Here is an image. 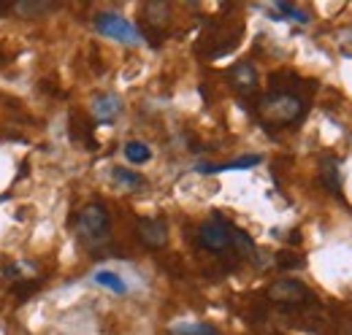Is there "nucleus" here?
I'll list each match as a JSON object with an SVG mask.
<instances>
[{"instance_id":"1","label":"nucleus","mask_w":352,"mask_h":335,"mask_svg":"<svg viewBox=\"0 0 352 335\" xmlns=\"http://www.w3.org/2000/svg\"><path fill=\"white\" fill-rule=\"evenodd\" d=\"M307 114V103L293 92H268L258 103V119L265 127L296 125Z\"/></svg>"},{"instance_id":"2","label":"nucleus","mask_w":352,"mask_h":335,"mask_svg":"<svg viewBox=\"0 0 352 335\" xmlns=\"http://www.w3.org/2000/svg\"><path fill=\"white\" fill-rule=\"evenodd\" d=\"M76 233L85 246H103L109 244L111 235V216L106 206L100 203H87L76 216Z\"/></svg>"},{"instance_id":"3","label":"nucleus","mask_w":352,"mask_h":335,"mask_svg":"<svg viewBox=\"0 0 352 335\" xmlns=\"http://www.w3.org/2000/svg\"><path fill=\"white\" fill-rule=\"evenodd\" d=\"M95 30L103 36V38H111V41H120L125 46H138L144 41V36L138 33V27L128 22L125 16L114 14V11H100L95 16Z\"/></svg>"},{"instance_id":"4","label":"nucleus","mask_w":352,"mask_h":335,"mask_svg":"<svg viewBox=\"0 0 352 335\" xmlns=\"http://www.w3.org/2000/svg\"><path fill=\"white\" fill-rule=\"evenodd\" d=\"M233 224L230 222H225L222 216H212L209 222H204L201 227H198V246L206 251H212V254H222L225 249H230L233 246Z\"/></svg>"},{"instance_id":"5","label":"nucleus","mask_w":352,"mask_h":335,"mask_svg":"<svg viewBox=\"0 0 352 335\" xmlns=\"http://www.w3.org/2000/svg\"><path fill=\"white\" fill-rule=\"evenodd\" d=\"M135 235L146 249H166L168 246V222L163 216H144L135 222Z\"/></svg>"},{"instance_id":"6","label":"nucleus","mask_w":352,"mask_h":335,"mask_svg":"<svg viewBox=\"0 0 352 335\" xmlns=\"http://www.w3.org/2000/svg\"><path fill=\"white\" fill-rule=\"evenodd\" d=\"M268 300L279 303V305H296L301 300H309V290L296 279H282L268 287Z\"/></svg>"},{"instance_id":"7","label":"nucleus","mask_w":352,"mask_h":335,"mask_svg":"<svg viewBox=\"0 0 352 335\" xmlns=\"http://www.w3.org/2000/svg\"><path fill=\"white\" fill-rule=\"evenodd\" d=\"M228 79L233 84V89L239 95H252L258 89V71L252 62H236L230 71H228Z\"/></svg>"},{"instance_id":"8","label":"nucleus","mask_w":352,"mask_h":335,"mask_svg":"<svg viewBox=\"0 0 352 335\" xmlns=\"http://www.w3.org/2000/svg\"><path fill=\"white\" fill-rule=\"evenodd\" d=\"M120 111H122V100L117 97V95H98L95 100H92V117H95V122H114L117 117H120Z\"/></svg>"},{"instance_id":"9","label":"nucleus","mask_w":352,"mask_h":335,"mask_svg":"<svg viewBox=\"0 0 352 335\" xmlns=\"http://www.w3.org/2000/svg\"><path fill=\"white\" fill-rule=\"evenodd\" d=\"M320 178H322V187H328L333 195L342 192V165L336 157H325L322 165H320Z\"/></svg>"},{"instance_id":"10","label":"nucleus","mask_w":352,"mask_h":335,"mask_svg":"<svg viewBox=\"0 0 352 335\" xmlns=\"http://www.w3.org/2000/svg\"><path fill=\"white\" fill-rule=\"evenodd\" d=\"M92 281L98 284V287H103V290H109V292L114 294H125L128 292V284L114 273V270H95V276H92Z\"/></svg>"},{"instance_id":"11","label":"nucleus","mask_w":352,"mask_h":335,"mask_svg":"<svg viewBox=\"0 0 352 335\" xmlns=\"http://www.w3.org/2000/svg\"><path fill=\"white\" fill-rule=\"evenodd\" d=\"M263 157L261 154H250V157H241V160H233V163H222V165H198L201 173H222V170H241V168H252L261 165Z\"/></svg>"},{"instance_id":"12","label":"nucleus","mask_w":352,"mask_h":335,"mask_svg":"<svg viewBox=\"0 0 352 335\" xmlns=\"http://www.w3.org/2000/svg\"><path fill=\"white\" fill-rule=\"evenodd\" d=\"M122 154H125V160L133 163V165H146L152 160V149L146 143H141V141H128Z\"/></svg>"},{"instance_id":"13","label":"nucleus","mask_w":352,"mask_h":335,"mask_svg":"<svg viewBox=\"0 0 352 335\" xmlns=\"http://www.w3.org/2000/svg\"><path fill=\"white\" fill-rule=\"evenodd\" d=\"M276 11H279V14H285L287 19H296V22H301V25H304V22L309 19V16L304 14V11H301V8L290 5V3H282V0H276Z\"/></svg>"},{"instance_id":"14","label":"nucleus","mask_w":352,"mask_h":335,"mask_svg":"<svg viewBox=\"0 0 352 335\" xmlns=\"http://www.w3.org/2000/svg\"><path fill=\"white\" fill-rule=\"evenodd\" d=\"M114 178H117L122 187H141V176L131 173L128 168H114Z\"/></svg>"},{"instance_id":"15","label":"nucleus","mask_w":352,"mask_h":335,"mask_svg":"<svg viewBox=\"0 0 352 335\" xmlns=\"http://www.w3.org/2000/svg\"><path fill=\"white\" fill-rule=\"evenodd\" d=\"M198 333V322H182L171 327V335H195Z\"/></svg>"},{"instance_id":"16","label":"nucleus","mask_w":352,"mask_h":335,"mask_svg":"<svg viewBox=\"0 0 352 335\" xmlns=\"http://www.w3.org/2000/svg\"><path fill=\"white\" fill-rule=\"evenodd\" d=\"M195 335H220L212 325H206V322H198V333Z\"/></svg>"}]
</instances>
